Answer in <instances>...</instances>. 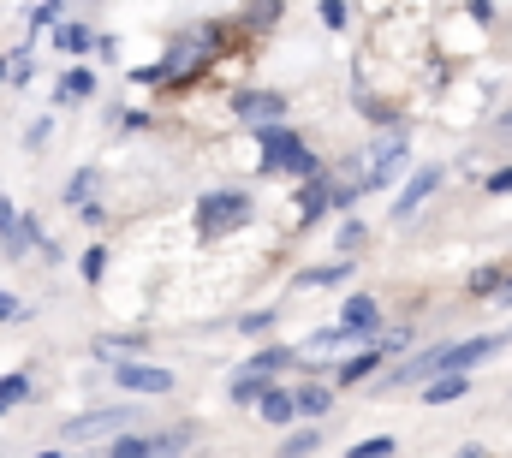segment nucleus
Returning a JSON list of instances; mask_svg holds the SVG:
<instances>
[{"label":"nucleus","mask_w":512,"mask_h":458,"mask_svg":"<svg viewBox=\"0 0 512 458\" xmlns=\"http://www.w3.org/2000/svg\"><path fill=\"white\" fill-rule=\"evenodd\" d=\"M405 155H411V137H405L399 125H387V131H376V137L346 161V179H352L358 191H387V185H399Z\"/></svg>","instance_id":"nucleus-1"},{"label":"nucleus","mask_w":512,"mask_h":458,"mask_svg":"<svg viewBox=\"0 0 512 458\" xmlns=\"http://www.w3.org/2000/svg\"><path fill=\"white\" fill-rule=\"evenodd\" d=\"M227 42V30L221 24H197V30H185L161 60H155V84H191L209 60H215V48Z\"/></svg>","instance_id":"nucleus-2"},{"label":"nucleus","mask_w":512,"mask_h":458,"mask_svg":"<svg viewBox=\"0 0 512 458\" xmlns=\"http://www.w3.org/2000/svg\"><path fill=\"white\" fill-rule=\"evenodd\" d=\"M256 167H262V173L322 179V173H316V155L304 149V137H298V131H286L280 119H274V125H256Z\"/></svg>","instance_id":"nucleus-3"},{"label":"nucleus","mask_w":512,"mask_h":458,"mask_svg":"<svg viewBox=\"0 0 512 458\" xmlns=\"http://www.w3.org/2000/svg\"><path fill=\"white\" fill-rule=\"evenodd\" d=\"M251 209H256V197L245 185H221V191H209L197 203V232L203 238H227V232H239L251 221Z\"/></svg>","instance_id":"nucleus-4"},{"label":"nucleus","mask_w":512,"mask_h":458,"mask_svg":"<svg viewBox=\"0 0 512 458\" xmlns=\"http://www.w3.org/2000/svg\"><path fill=\"white\" fill-rule=\"evenodd\" d=\"M447 351H453V340H441V345H429V351H417L411 363H399L393 375L382 381V393H399V387H417L423 375H435V369H447Z\"/></svg>","instance_id":"nucleus-5"},{"label":"nucleus","mask_w":512,"mask_h":458,"mask_svg":"<svg viewBox=\"0 0 512 458\" xmlns=\"http://www.w3.org/2000/svg\"><path fill=\"white\" fill-rule=\"evenodd\" d=\"M114 381L126 393H173V369H161V363H120L114 357Z\"/></svg>","instance_id":"nucleus-6"},{"label":"nucleus","mask_w":512,"mask_h":458,"mask_svg":"<svg viewBox=\"0 0 512 458\" xmlns=\"http://www.w3.org/2000/svg\"><path fill=\"white\" fill-rule=\"evenodd\" d=\"M131 423H137V411H90V417L66 423V435L72 441H102V435H126Z\"/></svg>","instance_id":"nucleus-7"},{"label":"nucleus","mask_w":512,"mask_h":458,"mask_svg":"<svg viewBox=\"0 0 512 458\" xmlns=\"http://www.w3.org/2000/svg\"><path fill=\"white\" fill-rule=\"evenodd\" d=\"M435 191H441V167H423V173H411V185H405V191L393 197V221L417 215V209H423V203H429Z\"/></svg>","instance_id":"nucleus-8"},{"label":"nucleus","mask_w":512,"mask_h":458,"mask_svg":"<svg viewBox=\"0 0 512 458\" xmlns=\"http://www.w3.org/2000/svg\"><path fill=\"white\" fill-rule=\"evenodd\" d=\"M233 108H239L245 119H256V125H274V119L286 114V96H274V90H239Z\"/></svg>","instance_id":"nucleus-9"},{"label":"nucleus","mask_w":512,"mask_h":458,"mask_svg":"<svg viewBox=\"0 0 512 458\" xmlns=\"http://www.w3.org/2000/svg\"><path fill=\"white\" fill-rule=\"evenodd\" d=\"M322 209H334V179H304V191H298V227H310Z\"/></svg>","instance_id":"nucleus-10"},{"label":"nucleus","mask_w":512,"mask_h":458,"mask_svg":"<svg viewBox=\"0 0 512 458\" xmlns=\"http://www.w3.org/2000/svg\"><path fill=\"white\" fill-rule=\"evenodd\" d=\"M340 322H346V328H358V334L370 340V334H376V322H382V310H376V298H370V292H352V298H346V310H340Z\"/></svg>","instance_id":"nucleus-11"},{"label":"nucleus","mask_w":512,"mask_h":458,"mask_svg":"<svg viewBox=\"0 0 512 458\" xmlns=\"http://www.w3.org/2000/svg\"><path fill=\"white\" fill-rule=\"evenodd\" d=\"M54 48H60V54H84V48H96V30L78 24V18H60V24H54Z\"/></svg>","instance_id":"nucleus-12"},{"label":"nucleus","mask_w":512,"mask_h":458,"mask_svg":"<svg viewBox=\"0 0 512 458\" xmlns=\"http://www.w3.org/2000/svg\"><path fill=\"white\" fill-rule=\"evenodd\" d=\"M292 357H298L292 345H268V351H256L251 363H239V369H245V375H256V381H268L274 369H292Z\"/></svg>","instance_id":"nucleus-13"},{"label":"nucleus","mask_w":512,"mask_h":458,"mask_svg":"<svg viewBox=\"0 0 512 458\" xmlns=\"http://www.w3.org/2000/svg\"><path fill=\"white\" fill-rule=\"evenodd\" d=\"M96 185H102V173H96V167H78V173L66 179V209H90Z\"/></svg>","instance_id":"nucleus-14"},{"label":"nucleus","mask_w":512,"mask_h":458,"mask_svg":"<svg viewBox=\"0 0 512 458\" xmlns=\"http://www.w3.org/2000/svg\"><path fill=\"white\" fill-rule=\"evenodd\" d=\"M376 363H382V345H364L358 357H346V363L334 369V381H340V387H352V381H364V375H370Z\"/></svg>","instance_id":"nucleus-15"},{"label":"nucleus","mask_w":512,"mask_h":458,"mask_svg":"<svg viewBox=\"0 0 512 458\" xmlns=\"http://www.w3.org/2000/svg\"><path fill=\"white\" fill-rule=\"evenodd\" d=\"M90 90H96V78L84 72V66H72L66 78H60V90H54V102L66 108V102H90Z\"/></svg>","instance_id":"nucleus-16"},{"label":"nucleus","mask_w":512,"mask_h":458,"mask_svg":"<svg viewBox=\"0 0 512 458\" xmlns=\"http://www.w3.org/2000/svg\"><path fill=\"white\" fill-rule=\"evenodd\" d=\"M292 417H298V393L268 387V393H262V423H292Z\"/></svg>","instance_id":"nucleus-17"},{"label":"nucleus","mask_w":512,"mask_h":458,"mask_svg":"<svg viewBox=\"0 0 512 458\" xmlns=\"http://www.w3.org/2000/svg\"><path fill=\"white\" fill-rule=\"evenodd\" d=\"M191 435H197V429H167V435H155V441H149V458L185 453V447H191Z\"/></svg>","instance_id":"nucleus-18"},{"label":"nucleus","mask_w":512,"mask_h":458,"mask_svg":"<svg viewBox=\"0 0 512 458\" xmlns=\"http://www.w3.org/2000/svg\"><path fill=\"white\" fill-rule=\"evenodd\" d=\"M334 280H352V262H328V268H304L298 286H334Z\"/></svg>","instance_id":"nucleus-19"},{"label":"nucleus","mask_w":512,"mask_h":458,"mask_svg":"<svg viewBox=\"0 0 512 458\" xmlns=\"http://www.w3.org/2000/svg\"><path fill=\"white\" fill-rule=\"evenodd\" d=\"M465 387H471V375H447V381H429L423 399H429V405H447V399H459Z\"/></svg>","instance_id":"nucleus-20"},{"label":"nucleus","mask_w":512,"mask_h":458,"mask_svg":"<svg viewBox=\"0 0 512 458\" xmlns=\"http://www.w3.org/2000/svg\"><path fill=\"white\" fill-rule=\"evenodd\" d=\"M328 405H334V393H328L322 381H310V387H298V411H304V417H322Z\"/></svg>","instance_id":"nucleus-21"},{"label":"nucleus","mask_w":512,"mask_h":458,"mask_svg":"<svg viewBox=\"0 0 512 458\" xmlns=\"http://www.w3.org/2000/svg\"><path fill=\"white\" fill-rule=\"evenodd\" d=\"M501 286H507L501 268H477V274H471V298H501Z\"/></svg>","instance_id":"nucleus-22"},{"label":"nucleus","mask_w":512,"mask_h":458,"mask_svg":"<svg viewBox=\"0 0 512 458\" xmlns=\"http://www.w3.org/2000/svg\"><path fill=\"white\" fill-rule=\"evenodd\" d=\"M316 447H322V429H304V435L280 441V458H304V453H316Z\"/></svg>","instance_id":"nucleus-23"},{"label":"nucleus","mask_w":512,"mask_h":458,"mask_svg":"<svg viewBox=\"0 0 512 458\" xmlns=\"http://www.w3.org/2000/svg\"><path fill=\"white\" fill-rule=\"evenodd\" d=\"M30 399V375H0V405H18Z\"/></svg>","instance_id":"nucleus-24"},{"label":"nucleus","mask_w":512,"mask_h":458,"mask_svg":"<svg viewBox=\"0 0 512 458\" xmlns=\"http://www.w3.org/2000/svg\"><path fill=\"white\" fill-rule=\"evenodd\" d=\"M78 268H84V280H102V274H108V250H102V244H90Z\"/></svg>","instance_id":"nucleus-25"},{"label":"nucleus","mask_w":512,"mask_h":458,"mask_svg":"<svg viewBox=\"0 0 512 458\" xmlns=\"http://www.w3.org/2000/svg\"><path fill=\"white\" fill-rule=\"evenodd\" d=\"M114 458H149V441L143 435H114Z\"/></svg>","instance_id":"nucleus-26"},{"label":"nucleus","mask_w":512,"mask_h":458,"mask_svg":"<svg viewBox=\"0 0 512 458\" xmlns=\"http://www.w3.org/2000/svg\"><path fill=\"white\" fill-rule=\"evenodd\" d=\"M322 24H328V30H346V24H352L346 0H322Z\"/></svg>","instance_id":"nucleus-27"},{"label":"nucleus","mask_w":512,"mask_h":458,"mask_svg":"<svg viewBox=\"0 0 512 458\" xmlns=\"http://www.w3.org/2000/svg\"><path fill=\"white\" fill-rule=\"evenodd\" d=\"M352 458H393V441H387V435H376V441H358V447H352Z\"/></svg>","instance_id":"nucleus-28"},{"label":"nucleus","mask_w":512,"mask_h":458,"mask_svg":"<svg viewBox=\"0 0 512 458\" xmlns=\"http://www.w3.org/2000/svg\"><path fill=\"white\" fill-rule=\"evenodd\" d=\"M12 238H18V209L0 197V244H12Z\"/></svg>","instance_id":"nucleus-29"},{"label":"nucleus","mask_w":512,"mask_h":458,"mask_svg":"<svg viewBox=\"0 0 512 458\" xmlns=\"http://www.w3.org/2000/svg\"><path fill=\"white\" fill-rule=\"evenodd\" d=\"M268 322H274V310H251V316H239V334H268Z\"/></svg>","instance_id":"nucleus-30"},{"label":"nucleus","mask_w":512,"mask_h":458,"mask_svg":"<svg viewBox=\"0 0 512 458\" xmlns=\"http://www.w3.org/2000/svg\"><path fill=\"white\" fill-rule=\"evenodd\" d=\"M358 197H364V191H358V185H352V179H334V209H352V203H358Z\"/></svg>","instance_id":"nucleus-31"},{"label":"nucleus","mask_w":512,"mask_h":458,"mask_svg":"<svg viewBox=\"0 0 512 458\" xmlns=\"http://www.w3.org/2000/svg\"><path fill=\"white\" fill-rule=\"evenodd\" d=\"M483 185H489V197H512V167H501V173H489Z\"/></svg>","instance_id":"nucleus-32"},{"label":"nucleus","mask_w":512,"mask_h":458,"mask_svg":"<svg viewBox=\"0 0 512 458\" xmlns=\"http://www.w3.org/2000/svg\"><path fill=\"white\" fill-rule=\"evenodd\" d=\"M60 18H66L60 0H42V6H36V30H42V24H60Z\"/></svg>","instance_id":"nucleus-33"},{"label":"nucleus","mask_w":512,"mask_h":458,"mask_svg":"<svg viewBox=\"0 0 512 458\" xmlns=\"http://www.w3.org/2000/svg\"><path fill=\"white\" fill-rule=\"evenodd\" d=\"M24 316H30V310H24L12 292H0V322H24Z\"/></svg>","instance_id":"nucleus-34"},{"label":"nucleus","mask_w":512,"mask_h":458,"mask_svg":"<svg viewBox=\"0 0 512 458\" xmlns=\"http://www.w3.org/2000/svg\"><path fill=\"white\" fill-rule=\"evenodd\" d=\"M358 244H364V221H346L340 227V250H358Z\"/></svg>","instance_id":"nucleus-35"},{"label":"nucleus","mask_w":512,"mask_h":458,"mask_svg":"<svg viewBox=\"0 0 512 458\" xmlns=\"http://www.w3.org/2000/svg\"><path fill=\"white\" fill-rule=\"evenodd\" d=\"M495 137H501V143H512V108L501 119H495Z\"/></svg>","instance_id":"nucleus-36"},{"label":"nucleus","mask_w":512,"mask_h":458,"mask_svg":"<svg viewBox=\"0 0 512 458\" xmlns=\"http://www.w3.org/2000/svg\"><path fill=\"white\" fill-rule=\"evenodd\" d=\"M471 12H477V18H483V24H489V18H495V6H489V0H471Z\"/></svg>","instance_id":"nucleus-37"},{"label":"nucleus","mask_w":512,"mask_h":458,"mask_svg":"<svg viewBox=\"0 0 512 458\" xmlns=\"http://www.w3.org/2000/svg\"><path fill=\"white\" fill-rule=\"evenodd\" d=\"M495 304H512V274H507V286H501V298H495Z\"/></svg>","instance_id":"nucleus-38"},{"label":"nucleus","mask_w":512,"mask_h":458,"mask_svg":"<svg viewBox=\"0 0 512 458\" xmlns=\"http://www.w3.org/2000/svg\"><path fill=\"white\" fill-rule=\"evenodd\" d=\"M459 458H483V453H477V447H465V453H459Z\"/></svg>","instance_id":"nucleus-39"},{"label":"nucleus","mask_w":512,"mask_h":458,"mask_svg":"<svg viewBox=\"0 0 512 458\" xmlns=\"http://www.w3.org/2000/svg\"><path fill=\"white\" fill-rule=\"evenodd\" d=\"M36 458H60V453H36Z\"/></svg>","instance_id":"nucleus-40"}]
</instances>
